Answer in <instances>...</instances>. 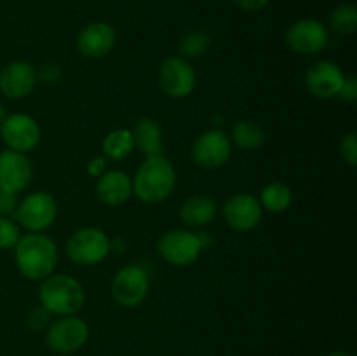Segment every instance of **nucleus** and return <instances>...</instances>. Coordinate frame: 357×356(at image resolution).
I'll list each match as a JSON object with an SVG mask.
<instances>
[{"mask_svg": "<svg viewBox=\"0 0 357 356\" xmlns=\"http://www.w3.org/2000/svg\"><path fill=\"white\" fill-rule=\"evenodd\" d=\"M17 269L28 279H45L52 274L58 262V246L44 234H26L16 243Z\"/></svg>", "mask_w": 357, "mask_h": 356, "instance_id": "obj_1", "label": "nucleus"}, {"mask_svg": "<svg viewBox=\"0 0 357 356\" xmlns=\"http://www.w3.org/2000/svg\"><path fill=\"white\" fill-rule=\"evenodd\" d=\"M174 184H176V173H174L173 164L160 154V156H150L143 161L142 166L136 171L132 191L139 201L155 205V202L164 201L173 192Z\"/></svg>", "mask_w": 357, "mask_h": 356, "instance_id": "obj_2", "label": "nucleus"}, {"mask_svg": "<svg viewBox=\"0 0 357 356\" xmlns=\"http://www.w3.org/2000/svg\"><path fill=\"white\" fill-rule=\"evenodd\" d=\"M40 306L59 316H72L84 306L82 285L68 274H49L38 290Z\"/></svg>", "mask_w": 357, "mask_h": 356, "instance_id": "obj_3", "label": "nucleus"}, {"mask_svg": "<svg viewBox=\"0 0 357 356\" xmlns=\"http://www.w3.org/2000/svg\"><path fill=\"white\" fill-rule=\"evenodd\" d=\"M110 251V239L96 227H84L75 230L66 243L70 260L79 265L100 264Z\"/></svg>", "mask_w": 357, "mask_h": 356, "instance_id": "obj_4", "label": "nucleus"}, {"mask_svg": "<svg viewBox=\"0 0 357 356\" xmlns=\"http://www.w3.org/2000/svg\"><path fill=\"white\" fill-rule=\"evenodd\" d=\"M58 215V205L56 199L47 192H33L26 195L21 202H17V208L14 212L17 222L24 229L31 232H38L51 225Z\"/></svg>", "mask_w": 357, "mask_h": 356, "instance_id": "obj_5", "label": "nucleus"}, {"mask_svg": "<svg viewBox=\"0 0 357 356\" xmlns=\"http://www.w3.org/2000/svg\"><path fill=\"white\" fill-rule=\"evenodd\" d=\"M149 274L139 265H126L112 281V295L122 307H138L149 295Z\"/></svg>", "mask_w": 357, "mask_h": 356, "instance_id": "obj_6", "label": "nucleus"}, {"mask_svg": "<svg viewBox=\"0 0 357 356\" xmlns=\"http://www.w3.org/2000/svg\"><path fill=\"white\" fill-rule=\"evenodd\" d=\"M89 339V327L80 318L63 316L56 320L54 323L49 325L45 341L52 351L59 355H70L82 348Z\"/></svg>", "mask_w": 357, "mask_h": 356, "instance_id": "obj_7", "label": "nucleus"}, {"mask_svg": "<svg viewBox=\"0 0 357 356\" xmlns=\"http://www.w3.org/2000/svg\"><path fill=\"white\" fill-rule=\"evenodd\" d=\"M157 248L164 260L169 262L171 265H180V267L194 264L202 251L197 234L180 229L167 230L166 234H162Z\"/></svg>", "mask_w": 357, "mask_h": 356, "instance_id": "obj_8", "label": "nucleus"}, {"mask_svg": "<svg viewBox=\"0 0 357 356\" xmlns=\"http://www.w3.org/2000/svg\"><path fill=\"white\" fill-rule=\"evenodd\" d=\"M0 136L9 150L26 154L37 147L40 140V128L30 115L13 114L7 115L0 124Z\"/></svg>", "mask_w": 357, "mask_h": 356, "instance_id": "obj_9", "label": "nucleus"}, {"mask_svg": "<svg viewBox=\"0 0 357 356\" xmlns=\"http://www.w3.org/2000/svg\"><path fill=\"white\" fill-rule=\"evenodd\" d=\"M195 72L181 56H169L159 68V86L169 98H187L194 91Z\"/></svg>", "mask_w": 357, "mask_h": 356, "instance_id": "obj_10", "label": "nucleus"}, {"mask_svg": "<svg viewBox=\"0 0 357 356\" xmlns=\"http://www.w3.org/2000/svg\"><path fill=\"white\" fill-rule=\"evenodd\" d=\"M230 138L220 129H209L197 136L192 147V161L199 168L215 170L230 159Z\"/></svg>", "mask_w": 357, "mask_h": 356, "instance_id": "obj_11", "label": "nucleus"}, {"mask_svg": "<svg viewBox=\"0 0 357 356\" xmlns=\"http://www.w3.org/2000/svg\"><path fill=\"white\" fill-rule=\"evenodd\" d=\"M286 44L298 54L312 56L328 44V30L317 20H298L286 30Z\"/></svg>", "mask_w": 357, "mask_h": 356, "instance_id": "obj_12", "label": "nucleus"}, {"mask_svg": "<svg viewBox=\"0 0 357 356\" xmlns=\"http://www.w3.org/2000/svg\"><path fill=\"white\" fill-rule=\"evenodd\" d=\"M115 28L105 21L86 24L77 37V49L84 58L98 59L107 56L115 44Z\"/></svg>", "mask_w": 357, "mask_h": 356, "instance_id": "obj_13", "label": "nucleus"}, {"mask_svg": "<svg viewBox=\"0 0 357 356\" xmlns=\"http://www.w3.org/2000/svg\"><path fill=\"white\" fill-rule=\"evenodd\" d=\"M223 216L234 230L246 232L260 223L261 205L255 195L236 194L227 199L225 206H223Z\"/></svg>", "mask_w": 357, "mask_h": 356, "instance_id": "obj_14", "label": "nucleus"}, {"mask_svg": "<svg viewBox=\"0 0 357 356\" xmlns=\"http://www.w3.org/2000/svg\"><path fill=\"white\" fill-rule=\"evenodd\" d=\"M37 86V70L26 61H10L0 72V91L10 100L28 96Z\"/></svg>", "mask_w": 357, "mask_h": 356, "instance_id": "obj_15", "label": "nucleus"}, {"mask_svg": "<svg viewBox=\"0 0 357 356\" xmlns=\"http://www.w3.org/2000/svg\"><path fill=\"white\" fill-rule=\"evenodd\" d=\"M31 180V164L28 157L14 150L0 152V188L7 192H21Z\"/></svg>", "mask_w": 357, "mask_h": 356, "instance_id": "obj_16", "label": "nucleus"}, {"mask_svg": "<svg viewBox=\"0 0 357 356\" xmlns=\"http://www.w3.org/2000/svg\"><path fill=\"white\" fill-rule=\"evenodd\" d=\"M344 80L345 73L333 61L316 63V65L310 66L305 75L307 89L310 91V94L323 98V100L338 96V91H340Z\"/></svg>", "mask_w": 357, "mask_h": 356, "instance_id": "obj_17", "label": "nucleus"}, {"mask_svg": "<svg viewBox=\"0 0 357 356\" xmlns=\"http://www.w3.org/2000/svg\"><path fill=\"white\" fill-rule=\"evenodd\" d=\"M96 194L107 206H119L128 201L132 194V180L124 171H105L98 178Z\"/></svg>", "mask_w": 357, "mask_h": 356, "instance_id": "obj_18", "label": "nucleus"}, {"mask_svg": "<svg viewBox=\"0 0 357 356\" xmlns=\"http://www.w3.org/2000/svg\"><path fill=\"white\" fill-rule=\"evenodd\" d=\"M216 216V201L206 194H195L185 199L180 209V218L185 225H208Z\"/></svg>", "mask_w": 357, "mask_h": 356, "instance_id": "obj_19", "label": "nucleus"}, {"mask_svg": "<svg viewBox=\"0 0 357 356\" xmlns=\"http://www.w3.org/2000/svg\"><path fill=\"white\" fill-rule=\"evenodd\" d=\"M135 147L146 157L160 156L162 154V131H160L159 122L150 117H142L136 121L135 128L131 131Z\"/></svg>", "mask_w": 357, "mask_h": 356, "instance_id": "obj_20", "label": "nucleus"}, {"mask_svg": "<svg viewBox=\"0 0 357 356\" xmlns=\"http://www.w3.org/2000/svg\"><path fill=\"white\" fill-rule=\"evenodd\" d=\"M232 140L239 149L257 150L264 145L265 133L260 124L251 119H241L232 128Z\"/></svg>", "mask_w": 357, "mask_h": 356, "instance_id": "obj_21", "label": "nucleus"}, {"mask_svg": "<svg viewBox=\"0 0 357 356\" xmlns=\"http://www.w3.org/2000/svg\"><path fill=\"white\" fill-rule=\"evenodd\" d=\"M135 149V142H132L131 129H114L108 133L101 143V150H103L105 157L114 161H121L128 157Z\"/></svg>", "mask_w": 357, "mask_h": 356, "instance_id": "obj_22", "label": "nucleus"}, {"mask_svg": "<svg viewBox=\"0 0 357 356\" xmlns=\"http://www.w3.org/2000/svg\"><path fill=\"white\" fill-rule=\"evenodd\" d=\"M293 194L291 188L288 185L281 184V181H274V184H268L267 187L261 191L260 195V205L261 208L268 209L272 213H281L291 206Z\"/></svg>", "mask_w": 357, "mask_h": 356, "instance_id": "obj_23", "label": "nucleus"}, {"mask_svg": "<svg viewBox=\"0 0 357 356\" xmlns=\"http://www.w3.org/2000/svg\"><path fill=\"white\" fill-rule=\"evenodd\" d=\"M209 35L204 31H188L178 42V51H180L181 58H199L204 54L209 47Z\"/></svg>", "mask_w": 357, "mask_h": 356, "instance_id": "obj_24", "label": "nucleus"}, {"mask_svg": "<svg viewBox=\"0 0 357 356\" xmlns=\"http://www.w3.org/2000/svg\"><path fill=\"white\" fill-rule=\"evenodd\" d=\"M331 28L340 35H352L357 28V9L354 3H342L331 14Z\"/></svg>", "mask_w": 357, "mask_h": 356, "instance_id": "obj_25", "label": "nucleus"}, {"mask_svg": "<svg viewBox=\"0 0 357 356\" xmlns=\"http://www.w3.org/2000/svg\"><path fill=\"white\" fill-rule=\"evenodd\" d=\"M17 239H20V229L16 223L7 216H0V250L16 246Z\"/></svg>", "mask_w": 357, "mask_h": 356, "instance_id": "obj_26", "label": "nucleus"}, {"mask_svg": "<svg viewBox=\"0 0 357 356\" xmlns=\"http://www.w3.org/2000/svg\"><path fill=\"white\" fill-rule=\"evenodd\" d=\"M342 157L347 161L349 166H356L357 164V135L354 131L349 133L340 143Z\"/></svg>", "mask_w": 357, "mask_h": 356, "instance_id": "obj_27", "label": "nucleus"}, {"mask_svg": "<svg viewBox=\"0 0 357 356\" xmlns=\"http://www.w3.org/2000/svg\"><path fill=\"white\" fill-rule=\"evenodd\" d=\"M49 311L45 307L37 306L30 311L26 318V325L31 328V330H42V328L47 327L49 323Z\"/></svg>", "mask_w": 357, "mask_h": 356, "instance_id": "obj_28", "label": "nucleus"}, {"mask_svg": "<svg viewBox=\"0 0 357 356\" xmlns=\"http://www.w3.org/2000/svg\"><path fill=\"white\" fill-rule=\"evenodd\" d=\"M61 79V68L56 63H44L37 72V80L44 84H56Z\"/></svg>", "mask_w": 357, "mask_h": 356, "instance_id": "obj_29", "label": "nucleus"}, {"mask_svg": "<svg viewBox=\"0 0 357 356\" xmlns=\"http://www.w3.org/2000/svg\"><path fill=\"white\" fill-rule=\"evenodd\" d=\"M17 195L14 192H7L0 188V216H9L16 212Z\"/></svg>", "mask_w": 357, "mask_h": 356, "instance_id": "obj_30", "label": "nucleus"}, {"mask_svg": "<svg viewBox=\"0 0 357 356\" xmlns=\"http://www.w3.org/2000/svg\"><path fill=\"white\" fill-rule=\"evenodd\" d=\"M338 98H340L342 101H347V103H351V101L356 100V98H357V80H356V77L345 75L344 84H342L340 91H338Z\"/></svg>", "mask_w": 357, "mask_h": 356, "instance_id": "obj_31", "label": "nucleus"}, {"mask_svg": "<svg viewBox=\"0 0 357 356\" xmlns=\"http://www.w3.org/2000/svg\"><path fill=\"white\" fill-rule=\"evenodd\" d=\"M107 171V157L100 156V157H94V159L89 161L87 164V173L94 178H100L101 175Z\"/></svg>", "mask_w": 357, "mask_h": 356, "instance_id": "obj_32", "label": "nucleus"}, {"mask_svg": "<svg viewBox=\"0 0 357 356\" xmlns=\"http://www.w3.org/2000/svg\"><path fill=\"white\" fill-rule=\"evenodd\" d=\"M237 6L248 13H255V10H261L268 3V0H234Z\"/></svg>", "mask_w": 357, "mask_h": 356, "instance_id": "obj_33", "label": "nucleus"}, {"mask_svg": "<svg viewBox=\"0 0 357 356\" xmlns=\"http://www.w3.org/2000/svg\"><path fill=\"white\" fill-rule=\"evenodd\" d=\"M7 117V114H6V108H3V105L0 103V124H2L3 122V119Z\"/></svg>", "mask_w": 357, "mask_h": 356, "instance_id": "obj_34", "label": "nucleus"}, {"mask_svg": "<svg viewBox=\"0 0 357 356\" xmlns=\"http://www.w3.org/2000/svg\"><path fill=\"white\" fill-rule=\"evenodd\" d=\"M328 356H352V355H349V353H344V351H335Z\"/></svg>", "mask_w": 357, "mask_h": 356, "instance_id": "obj_35", "label": "nucleus"}]
</instances>
